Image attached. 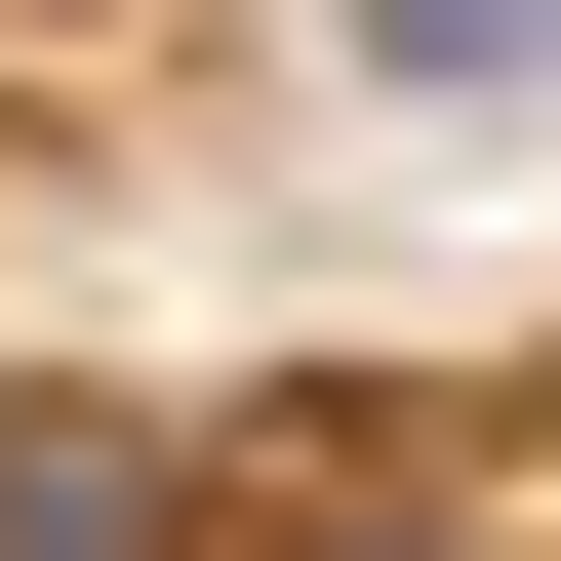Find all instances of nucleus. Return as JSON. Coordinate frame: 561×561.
<instances>
[{"label": "nucleus", "instance_id": "2", "mask_svg": "<svg viewBox=\"0 0 561 561\" xmlns=\"http://www.w3.org/2000/svg\"><path fill=\"white\" fill-rule=\"evenodd\" d=\"M201 561H481V522H442V481L362 442V481H241V522H201Z\"/></svg>", "mask_w": 561, "mask_h": 561}, {"label": "nucleus", "instance_id": "3", "mask_svg": "<svg viewBox=\"0 0 561 561\" xmlns=\"http://www.w3.org/2000/svg\"><path fill=\"white\" fill-rule=\"evenodd\" d=\"M362 81H401V121H481V81H561V0H362Z\"/></svg>", "mask_w": 561, "mask_h": 561}, {"label": "nucleus", "instance_id": "1", "mask_svg": "<svg viewBox=\"0 0 561 561\" xmlns=\"http://www.w3.org/2000/svg\"><path fill=\"white\" fill-rule=\"evenodd\" d=\"M241 481L161 442V401H0V561H201Z\"/></svg>", "mask_w": 561, "mask_h": 561}]
</instances>
